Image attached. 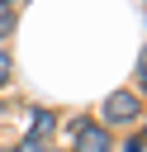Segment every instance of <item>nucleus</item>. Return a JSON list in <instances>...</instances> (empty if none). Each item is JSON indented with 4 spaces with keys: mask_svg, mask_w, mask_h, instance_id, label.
I'll use <instances>...</instances> for the list:
<instances>
[{
    "mask_svg": "<svg viewBox=\"0 0 147 152\" xmlns=\"http://www.w3.org/2000/svg\"><path fill=\"white\" fill-rule=\"evenodd\" d=\"M100 114H104V128H128V124L142 119V100L133 90H114V95H104Z\"/></svg>",
    "mask_w": 147,
    "mask_h": 152,
    "instance_id": "1",
    "label": "nucleus"
},
{
    "mask_svg": "<svg viewBox=\"0 0 147 152\" xmlns=\"http://www.w3.org/2000/svg\"><path fill=\"white\" fill-rule=\"evenodd\" d=\"M114 147V138H109V128L104 124H76V152H109Z\"/></svg>",
    "mask_w": 147,
    "mask_h": 152,
    "instance_id": "2",
    "label": "nucleus"
},
{
    "mask_svg": "<svg viewBox=\"0 0 147 152\" xmlns=\"http://www.w3.org/2000/svg\"><path fill=\"white\" fill-rule=\"evenodd\" d=\"M14 81V62H9V52H0V86H9Z\"/></svg>",
    "mask_w": 147,
    "mask_h": 152,
    "instance_id": "3",
    "label": "nucleus"
},
{
    "mask_svg": "<svg viewBox=\"0 0 147 152\" xmlns=\"http://www.w3.org/2000/svg\"><path fill=\"white\" fill-rule=\"evenodd\" d=\"M14 33V10H0V38Z\"/></svg>",
    "mask_w": 147,
    "mask_h": 152,
    "instance_id": "4",
    "label": "nucleus"
},
{
    "mask_svg": "<svg viewBox=\"0 0 147 152\" xmlns=\"http://www.w3.org/2000/svg\"><path fill=\"white\" fill-rule=\"evenodd\" d=\"M138 86L147 90V48H142V57H138Z\"/></svg>",
    "mask_w": 147,
    "mask_h": 152,
    "instance_id": "5",
    "label": "nucleus"
},
{
    "mask_svg": "<svg viewBox=\"0 0 147 152\" xmlns=\"http://www.w3.org/2000/svg\"><path fill=\"white\" fill-rule=\"evenodd\" d=\"M123 152H147V147H142V138H133V142H128Z\"/></svg>",
    "mask_w": 147,
    "mask_h": 152,
    "instance_id": "6",
    "label": "nucleus"
},
{
    "mask_svg": "<svg viewBox=\"0 0 147 152\" xmlns=\"http://www.w3.org/2000/svg\"><path fill=\"white\" fill-rule=\"evenodd\" d=\"M142 147H147V133H142Z\"/></svg>",
    "mask_w": 147,
    "mask_h": 152,
    "instance_id": "7",
    "label": "nucleus"
}]
</instances>
